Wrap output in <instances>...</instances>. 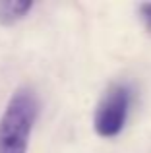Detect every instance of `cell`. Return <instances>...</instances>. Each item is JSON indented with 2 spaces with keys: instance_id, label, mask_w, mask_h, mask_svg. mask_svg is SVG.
<instances>
[{
  "instance_id": "7a4b0ae2",
  "label": "cell",
  "mask_w": 151,
  "mask_h": 153,
  "mask_svg": "<svg viewBox=\"0 0 151 153\" xmlns=\"http://www.w3.org/2000/svg\"><path fill=\"white\" fill-rule=\"evenodd\" d=\"M130 101H132V95H130L128 85L116 83L110 87L103 95L101 103L97 105V111H95V132L103 138H114L120 134L128 120Z\"/></svg>"
},
{
  "instance_id": "277c9868",
  "label": "cell",
  "mask_w": 151,
  "mask_h": 153,
  "mask_svg": "<svg viewBox=\"0 0 151 153\" xmlns=\"http://www.w3.org/2000/svg\"><path fill=\"white\" fill-rule=\"evenodd\" d=\"M140 14H141V19H144L145 27L151 31V2L149 4H141L140 6Z\"/></svg>"
},
{
  "instance_id": "6da1fadb",
  "label": "cell",
  "mask_w": 151,
  "mask_h": 153,
  "mask_svg": "<svg viewBox=\"0 0 151 153\" xmlns=\"http://www.w3.org/2000/svg\"><path fill=\"white\" fill-rule=\"evenodd\" d=\"M37 111V97L29 87L12 95L0 118V153H27Z\"/></svg>"
},
{
  "instance_id": "3957f363",
  "label": "cell",
  "mask_w": 151,
  "mask_h": 153,
  "mask_svg": "<svg viewBox=\"0 0 151 153\" xmlns=\"http://www.w3.org/2000/svg\"><path fill=\"white\" fill-rule=\"evenodd\" d=\"M33 8V2H23V0H8V2H0V23L4 25H12V23L19 22L25 18L27 12Z\"/></svg>"
}]
</instances>
